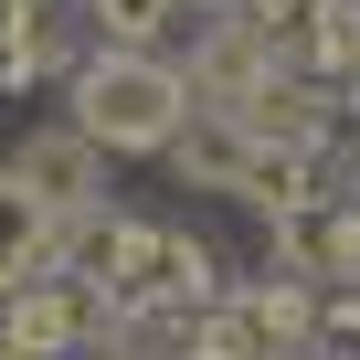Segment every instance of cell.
<instances>
[{"mask_svg": "<svg viewBox=\"0 0 360 360\" xmlns=\"http://www.w3.org/2000/svg\"><path fill=\"white\" fill-rule=\"evenodd\" d=\"M64 96H75V127L96 148H169L180 127H191V75L159 64V53H127V43L85 53Z\"/></svg>", "mask_w": 360, "mask_h": 360, "instance_id": "1", "label": "cell"}, {"mask_svg": "<svg viewBox=\"0 0 360 360\" xmlns=\"http://www.w3.org/2000/svg\"><path fill=\"white\" fill-rule=\"evenodd\" d=\"M106 307H127V318H159V307H202L223 276H212V244L202 233H169V223H117V244H106Z\"/></svg>", "mask_w": 360, "mask_h": 360, "instance_id": "2", "label": "cell"}, {"mask_svg": "<svg viewBox=\"0 0 360 360\" xmlns=\"http://www.w3.org/2000/svg\"><path fill=\"white\" fill-rule=\"evenodd\" d=\"M85 339H106V286L75 276V265L64 276L43 265L11 307H0V360H75Z\"/></svg>", "mask_w": 360, "mask_h": 360, "instance_id": "3", "label": "cell"}, {"mask_svg": "<svg viewBox=\"0 0 360 360\" xmlns=\"http://www.w3.org/2000/svg\"><path fill=\"white\" fill-rule=\"evenodd\" d=\"M96 169H106V148H96L85 127H43V138H22V159H11V180H22V191H32L53 223L106 202V180H96Z\"/></svg>", "mask_w": 360, "mask_h": 360, "instance_id": "4", "label": "cell"}, {"mask_svg": "<svg viewBox=\"0 0 360 360\" xmlns=\"http://www.w3.org/2000/svg\"><path fill=\"white\" fill-rule=\"evenodd\" d=\"M276 244H286V265H297V276L360 286V212H328V202H307V212H286V223H276Z\"/></svg>", "mask_w": 360, "mask_h": 360, "instance_id": "5", "label": "cell"}, {"mask_svg": "<svg viewBox=\"0 0 360 360\" xmlns=\"http://www.w3.org/2000/svg\"><path fill=\"white\" fill-rule=\"evenodd\" d=\"M43 265H53V212L22 191L11 169H0V307H11V297L43 276Z\"/></svg>", "mask_w": 360, "mask_h": 360, "instance_id": "6", "label": "cell"}, {"mask_svg": "<svg viewBox=\"0 0 360 360\" xmlns=\"http://www.w3.org/2000/svg\"><path fill=\"white\" fill-rule=\"evenodd\" d=\"M169 159H180V180H202V191H233L244 159H255V138H244V127H180Z\"/></svg>", "mask_w": 360, "mask_h": 360, "instance_id": "7", "label": "cell"}, {"mask_svg": "<svg viewBox=\"0 0 360 360\" xmlns=\"http://www.w3.org/2000/svg\"><path fill=\"white\" fill-rule=\"evenodd\" d=\"M244 318H255L265 339H318V328H328V307H318L307 286H255V297H244Z\"/></svg>", "mask_w": 360, "mask_h": 360, "instance_id": "8", "label": "cell"}, {"mask_svg": "<svg viewBox=\"0 0 360 360\" xmlns=\"http://www.w3.org/2000/svg\"><path fill=\"white\" fill-rule=\"evenodd\" d=\"M169 32V0H106V43H127V53H148Z\"/></svg>", "mask_w": 360, "mask_h": 360, "instance_id": "9", "label": "cell"}]
</instances>
